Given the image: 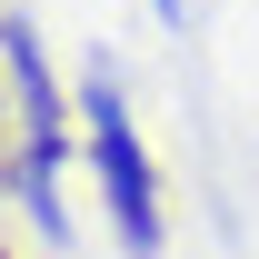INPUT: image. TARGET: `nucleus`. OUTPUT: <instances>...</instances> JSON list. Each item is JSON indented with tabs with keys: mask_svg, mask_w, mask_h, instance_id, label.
Returning a JSON list of instances; mask_svg holds the SVG:
<instances>
[{
	"mask_svg": "<svg viewBox=\"0 0 259 259\" xmlns=\"http://www.w3.org/2000/svg\"><path fill=\"white\" fill-rule=\"evenodd\" d=\"M0 50H10V80H20V130H30V220L60 239V199H50V180H60V90H50V60H40V40H30V20H10L0 30Z\"/></svg>",
	"mask_w": 259,
	"mask_h": 259,
	"instance_id": "f03ea898",
	"label": "nucleus"
},
{
	"mask_svg": "<svg viewBox=\"0 0 259 259\" xmlns=\"http://www.w3.org/2000/svg\"><path fill=\"white\" fill-rule=\"evenodd\" d=\"M90 160H100V190H110L120 239H130L140 259H160V180H150V150H140V130H130L110 70L90 80Z\"/></svg>",
	"mask_w": 259,
	"mask_h": 259,
	"instance_id": "f257e3e1",
	"label": "nucleus"
}]
</instances>
